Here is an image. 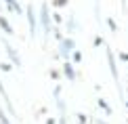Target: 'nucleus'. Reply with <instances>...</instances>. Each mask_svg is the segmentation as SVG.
Instances as JSON below:
<instances>
[{
  "mask_svg": "<svg viewBox=\"0 0 128 124\" xmlns=\"http://www.w3.org/2000/svg\"><path fill=\"white\" fill-rule=\"evenodd\" d=\"M0 124H10V122H8V118H6V114H4L2 109H0Z\"/></svg>",
  "mask_w": 128,
  "mask_h": 124,
  "instance_id": "nucleus-10",
  "label": "nucleus"
},
{
  "mask_svg": "<svg viewBox=\"0 0 128 124\" xmlns=\"http://www.w3.org/2000/svg\"><path fill=\"white\" fill-rule=\"evenodd\" d=\"M28 21H30V30H32V34L36 32V15H34V9H28Z\"/></svg>",
  "mask_w": 128,
  "mask_h": 124,
  "instance_id": "nucleus-5",
  "label": "nucleus"
},
{
  "mask_svg": "<svg viewBox=\"0 0 128 124\" xmlns=\"http://www.w3.org/2000/svg\"><path fill=\"white\" fill-rule=\"evenodd\" d=\"M107 61H109V69H111V74H114V80H118V69H116V61H114V55H111L109 48H107Z\"/></svg>",
  "mask_w": 128,
  "mask_h": 124,
  "instance_id": "nucleus-4",
  "label": "nucleus"
},
{
  "mask_svg": "<svg viewBox=\"0 0 128 124\" xmlns=\"http://www.w3.org/2000/svg\"><path fill=\"white\" fill-rule=\"evenodd\" d=\"M107 25L111 28V32H116V30H118V25H116V21H114V19H107Z\"/></svg>",
  "mask_w": 128,
  "mask_h": 124,
  "instance_id": "nucleus-12",
  "label": "nucleus"
},
{
  "mask_svg": "<svg viewBox=\"0 0 128 124\" xmlns=\"http://www.w3.org/2000/svg\"><path fill=\"white\" fill-rule=\"evenodd\" d=\"M6 2V7L10 9V11H15V13H21V7L17 4V0H4Z\"/></svg>",
  "mask_w": 128,
  "mask_h": 124,
  "instance_id": "nucleus-7",
  "label": "nucleus"
},
{
  "mask_svg": "<svg viewBox=\"0 0 128 124\" xmlns=\"http://www.w3.org/2000/svg\"><path fill=\"white\" fill-rule=\"evenodd\" d=\"M40 23H42V30H44V34H50V13H48V7L46 4H42L40 9Z\"/></svg>",
  "mask_w": 128,
  "mask_h": 124,
  "instance_id": "nucleus-1",
  "label": "nucleus"
},
{
  "mask_svg": "<svg viewBox=\"0 0 128 124\" xmlns=\"http://www.w3.org/2000/svg\"><path fill=\"white\" fill-rule=\"evenodd\" d=\"M59 107H61V118H59V124H67V120H65V103H59Z\"/></svg>",
  "mask_w": 128,
  "mask_h": 124,
  "instance_id": "nucleus-9",
  "label": "nucleus"
},
{
  "mask_svg": "<svg viewBox=\"0 0 128 124\" xmlns=\"http://www.w3.org/2000/svg\"><path fill=\"white\" fill-rule=\"evenodd\" d=\"M52 4H55L57 9H61V7H65V4H67V0H52Z\"/></svg>",
  "mask_w": 128,
  "mask_h": 124,
  "instance_id": "nucleus-11",
  "label": "nucleus"
},
{
  "mask_svg": "<svg viewBox=\"0 0 128 124\" xmlns=\"http://www.w3.org/2000/svg\"><path fill=\"white\" fill-rule=\"evenodd\" d=\"M59 42H61V55L67 59V57L74 53V48H76V42H74L72 38H61Z\"/></svg>",
  "mask_w": 128,
  "mask_h": 124,
  "instance_id": "nucleus-2",
  "label": "nucleus"
},
{
  "mask_svg": "<svg viewBox=\"0 0 128 124\" xmlns=\"http://www.w3.org/2000/svg\"><path fill=\"white\" fill-rule=\"evenodd\" d=\"M4 48H6V55H8V57H10V59L15 61V65H21V59H19V55L15 53V48L10 46L8 42H4Z\"/></svg>",
  "mask_w": 128,
  "mask_h": 124,
  "instance_id": "nucleus-3",
  "label": "nucleus"
},
{
  "mask_svg": "<svg viewBox=\"0 0 128 124\" xmlns=\"http://www.w3.org/2000/svg\"><path fill=\"white\" fill-rule=\"evenodd\" d=\"M78 124H86V116H78Z\"/></svg>",
  "mask_w": 128,
  "mask_h": 124,
  "instance_id": "nucleus-14",
  "label": "nucleus"
},
{
  "mask_svg": "<svg viewBox=\"0 0 128 124\" xmlns=\"http://www.w3.org/2000/svg\"><path fill=\"white\" fill-rule=\"evenodd\" d=\"M72 55H74V61H82V55H80V53H78V51H74V53H72Z\"/></svg>",
  "mask_w": 128,
  "mask_h": 124,
  "instance_id": "nucleus-13",
  "label": "nucleus"
},
{
  "mask_svg": "<svg viewBox=\"0 0 128 124\" xmlns=\"http://www.w3.org/2000/svg\"><path fill=\"white\" fill-rule=\"evenodd\" d=\"M63 72H65V76H67L69 80H76V72H74V65H72V63H65V65H63Z\"/></svg>",
  "mask_w": 128,
  "mask_h": 124,
  "instance_id": "nucleus-6",
  "label": "nucleus"
},
{
  "mask_svg": "<svg viewBox=\"0 0 128 124\" xmlns=\"http://www.w3.org/2000/svg\"><path fill=\"white\" fill-rule=\"evenodd\" d=\"M0 28H2L6 34H13V28L8 25V21H6V17H0Z\"/></svg>",
  "mask_w": 128,
  "mask_h": 124,
  "instance_id": "nucleus-8",
  "label": "nucleus"
},
{
  "mask_svg": "<svg viewBox=\"0 0 128 124\" xmlns=\"http://www.w3.org/2000/svg\"><path fill=\"white\" fill-rule=\"evenodd\" d=\"M126 105H128V101H126Z\"/></svg>",
  "mask_w": 128,
  "mask_h": 124,
  "instance_id": "nucleus-16",
  "label": "nucleus"
},
{
  "mask_svg": "<svg viewBox=\"0 0 128 124\" xmlns=\"http://www.w3.org/2000/svg\"><path fill=\"white\" fill-rule=\"evenodd\" d=\"M0 69H4V72H8V69H10V65H8V63H2V65H0Z\"/></svg>",
  "mask_w": 128,
  "mask_h": 124,
  "instance_id": "nucleus-15",
  "label": "nucleus"
}]
</instances>
